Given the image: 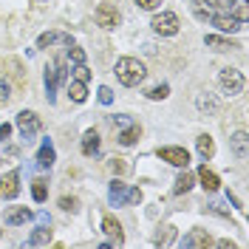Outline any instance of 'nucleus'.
<instances>
[{
  "label": "nucleus",
  "instance_id": "1",
  "mask_svg": "<svg viewBox=\"0 0 249 249\" xmlns=\"http://www.w3.org/2000/svg\"><path fill=\"white\" fill-rule=\"evenodd\" d=\"M144 77H147V71H144V65H142L136 57H119V60H116V79L122 82L124 88L142 85Z\"/></svg>",
  "mask_w": 249,
  "mask_h": 249
},
{
  "label": "nucleus",
  "instance_id": "2",
  "mask_svg": "<svg viewBox=\"0 0 249 249\" xmlns=\"http://www.w3.org/2000/svg\"><path fill=\"white\" fill-rule=\"evenodd\" d=\"M40 127H43V122H40V116L34 113V110H20L17 113V130H20V136L26 142H31L37 133H40Z\"/></svg>",
  "mask_w": 249,
  "mask_h": 249
},
{
  "label": "nucleus",
  "instance_id": "3",
  "mask_svg": "<svg viewBox=\"0 0 249 249\" xmlns=\"http://www.w3.org/2000/svg\"><path fill=\"white\" fill-rule=\"evenodd\" d=\"M150 26H153V31H156V34H161V37H176V34H178V29H181L178 17L173 15V12H161V15H153Z\"/></svg>",
  "mask_w": 249,
  "mask_h": 249
},
{
  "label": "nucleus",
  "instance_id": "4",
  "mask_svg": "<svg viewBox=\"0 0 249 249\" xmlns=\"http://www.w3.org/2000/svg\"><path fill=\"white\" fill-rule=\"evenodd\" d=\"M218 82H221V88L230 93V96H238V93L244 91V74L235 71V68H224L218 74Z\"/></svg>",
  "mask_w": 249,
  "mask_h": 249
},
{
  "label": "nucleus",
  "instance_id": "5",
  "mask_svg": "<svg viewBox=\"0 0 249 249\" xmlns=\"http://www.w3.org/2000/svg\"><path fill=\"white\" fill-rule=\"evenodd\" d=\"M96 26H102V29H116L119 26V12H116V6H110V3H99L96 6Z\"/></svg>",
  "mask_w": 249,
  "mask_h": 249
},
{
  "label": "nucleus",
  "instance_id": "6",
  "mask_svg": "<svg viewBox=\"0 0 249 249\" xmlns=\"http://www.w3.org/2000/svg\"><path fill=\"white\" fill-rule=\"evenodd\" d=\"M17 193H20V170H9L0 178V198L12 201V198H17Z\"/></svg>",
  "mask_w": 249,
  "mask_h": 249
},
{
  "label": "nucleus",
  "instance_id": "7",
  "mask_svg": "<svg viewBox=\"0 0 249 249\" xmlns=\"http://www.w3.org/2000/svg\"><path fill=\"white\" fill-rule=\"evenodd\" d=\"M156 153H159L161 161H167L173 167H187L190 164V153H187L184 147H159Z\"/></svg>",
  "mask_w": 249,
  "mask_h": 249
},
{
  "label": "nucleus",
  "instance_id": "8",
  "mask_svg": "<svg viewBox=\"0 0 249 249\" xmlns=\"http://www.w3.org/2000/svg\"><path fill=\"white\" fill-rule=\"evenodd\" d=\"M102 232L110 238V241H108L110 247H122V244H124L122 224H119V221H116L113 215H105V218H102Z\"/></svg>",
  "mask_w": 249,
  "mask_h": 249
},
{
  "label": "nucleus",
  "instance_id": "9",
  "mask_svg": "<svg viewBox=\"0 0 249 249\" xmlns=\"http://www.w3.org/2000/svg\"><path fill=\"white\" fill-rule=\"evenodd\" d=\"M62 60L54 62V68H48L46 71V93H48V102H54V96H57V85H60L62 79Z\"/></svg>",
  "mask_w": 249,
  "mask_h": 249
},
{
  "label": "nucleus",
  "instance_id": "10",
  "mask_svg": "<svg viewBox=\"0 0 249 249\" xmlns=\"http://www.w3.org/2000/svg\"><path fill=\"white\" fill-rule=\"evenodd\" d=\"M210 17H213V26L218 31H230V34L241 31V20H235L230 12H218V15H210Z\"/></svg>",
  "mask_w": 249,
  "mask_h": 249
},
{
  "label": "nucleus",
  "instance_id": "11",
  "mask_svg": "<svg viewBox=\"0 0 249 249\" xmlns=\"http://www.w3.org/2000/svg\"><path fill=\"white\" fill-rule=\"evenodd\" d=\"M71 46V34H65V31H46V34H40L37 37V48H48V46Z\"/></svg>",
  "mask_w": 249,
  "mask_h": 249
},
{
  "label": "nucleus",
  "instance_id": "12",
  "mask_svg": "<svg viewBox=\"0 0 249 249\" xmlns=\"http://www.w3.org/2000/svg\"><path fill=\"white\" fill-rule=\"evenodd\" d=\"M198 181H201V187L207 190V193H215L218 187H221V178H218V173H213L207 164H201L198 167Z\"/></svg>",
  "mask_w": 249,
  "mask_h": 249
},
{
  "label": "nucleus",
  "instance_id": "13",
  "mask_svg": "<svg viewBox=\"0 0 249 249\" xmlns=\"http://www.w3.org/2000/svg\"><path fill=\"white\" fill-rule=\"evenodd\" d=\"M3 221L9 227H20V224L31 221V210H26V207H12V210H6V218Z\"/></svg>",
  "mask_w": 249,
  "mask_h": 249
},
{
  "label": "nucleus",
  "instance_id": "14",
  "mask_svg": "<svg viewBox=\"0 0 249 249\" xmlns=\"http://www.w3.org/2000/svg\"><path fill=\"white\" fill-rule=\"evenodd\" d=\"M124 193H127V187H124L119 178H113L110 187H108V201L113 204V207H122L124 204Z\"/></svg>",
  "mask_w": 249,
  "mask_h": 249
},
{
  "label": "nucleus",
  "instance_id": "15",
  "mask_svg": "<svg viewBox=\"0 0 249 249\" xmlns=\"http://www.w3.org/2000/svg\"><path fill=\"white\" fill-rule=\"evenodd\" d=\"M26 244H29V247H46V244H51V230H48V224H40V227L31 232V238Z\"/></svg>",
  "mask_w": 249,
  "mask_h": 249
},
{
  "label": "nucleus",
  "instance_id": "16",
  "mask_svg": "<svg viewBox=\"0 0 249 249\" xmlns=\"http://www.w3.org/2000/svg\"><path fill=\"white\" fill-rule=\"evenodd\" d=\"M187 249L190 247H210L213 241H210V235H207V230H193L190 235H184V241H181Z\"/></svg>",
  "mask_w": 249,
  "mask_h": 249
},
{
  "label": "nucleus",
  "instance_id": "17",
  "mask_svg": "<svg viewBox=\"0 0 249 249\" xmlns=\"http://www.w3.org/2000/svg\"><path fill=\"white\" fill-rule=\"evenodd\" d=\"M54 159H57V153H54V144L46 139L43 144H40V150H37V164H40V167H51V164H54Z\"/></svg>",
  "mask_w": 249,
  "mask_h": 249
},
{
  "label": "nucleus",
  "instance_id": "18",
  "mask_svg": "<svg viewBox=\"0 0 249 249\" xmlns=\"http://www.w3.org/2000/svg\"><path fill=\"white\" fill-rule=\"evenodd\" d=\"M82 153L85 156L99 153V133L96 130H85V136H82Z\"/></svg>",
  "mask_w": 249,
  "mask_h": 249
},
{
  "label": "nucleus",
  "instance_id": "19",
  "mask_svg": "<svg viewBox=\"0 0 249 249\" xmlns=\"http://www.w3.org/2000/svg\"><path fill=\"white\" fill-rule=\"evenodd\" d=\"M68 96H71V102L82 105V102L88 99V88H85V82H79V79H71V85H68Z\"/></svg>",
  "mask_w": 249,
  "mask_h": 249
},
{
  "label": "nucleus",
  "instance_id": "20",
  "mask_svg": "<svg viewBox=\"0 0 249 249\" xmlns=\"http://www.w3.org/2000/svg\"><path fill=\"white\" fill-rule=\"evenodd\" d=\"M196 147H198L201 159H213V153H215V142H213V136H207V133H201L196 139Z\"/></svg>",
  "mask_w": 249,
  "mask_h": 249
},
{
  "label": "nucleus",
  "instance_id": "21",
  "mask_svg": "<svg viewBox=\"0 0 249 249\" xmlns=\"http://www.w3.org/2000/svg\"><path fill=\"white\" fill-rule=\"evenodd\" d=\"M204 43H207L210 48H215V51H230V48H238L232 40H224V37H218V34H207V37H204Z\"/></svg>",
  "mask_w": 249,
  "mask_h": 249
},
{
  "label": "nucleus",
  "instance_id": "22",
  "mask_svg": "<svg viewBox=\"0 0 249 249\" xmlns=\"http://www.w3.org/2000/svg\"><path fill=\"white\" fill-rule=\"evenodd\" d=\"M230 15H232L235 20H241V23H247L249 20V0H232Z\"/></svg>",
  "mask_w": 249,
  "mask_h": 249
},
{
  "label": "nucleus",
  "instance_id": "23",
  "mask_svg": "<svg viewBox=\"0 0 249 249\" xmlns=\"http://www.w3.org/2000/svg\"><path fill=\"white\" fill-rule=\"evenodd\" d=\"M142 136V127L139 124H127L122 130V136H119V144H124V147H130V144H136V139Z\"/></svg>",
  "mask_w": 249,
  "mask_h": 249
},
{
  "label": "nucleus",
  "instance_id": "24",
  "mask_svg": "<svg viewBox=\"0 0 249 249\" xmlns=\"http://www.w3.org/2000/svg\"><path fill=\"white\" fill-rule=\"evenodd\" d=\"M232 153L238 159H247V130H238L232 136Z\"/></svg>",
  "mask_w": 249,
  "mask_h": 249
},
{
  "label": "nucleus",
  "instance_id": "25",
  "mask_svg": "<svg viewBox=\"0 0 249 249\" xmlns=\"http://www.w3.org/2000/svg\"><path fill=\"white\" fill-rule=\"evenodd\" d=\"M193 184H196V176H193V173H181V176L176 178V187H173V190H176V196H181V193H190Z\"/></svg>",
  "mask_w": 249,
  "mask_h": 249
},
{
  "label": "nucleus",
  "instance_id": "26",
  "mask_svg": "<svg viewBox=\"0 0 249 249\" xmlns=\"http://www.w3.org/2000/svg\"><path fill=\"white\" fill-rule=\"evenodd\" d=\"M196 105H198V110H204V113H215L218 110V102L210 96V93H201V96L196 99Z\"/></svg>",
  "mask_w": 249,
  "mask_h": 249
},
{
  "label": "nucleus",
  "instance_id": "27",
  "mask_svg": "<svg viewBox=\"0 0 249 249\" xmlns=\"http://www.w3.org/2000/svg\"><path fill=\"white\" fill-rule=\"evenodd\" d=\"M31 196H34V201H37V204H43V201H46L48 187H46V181H43V178H37V181L31 184Z\"/></svg>",
  "mask_w": 249,
  "mask_h": 249
},
{
  "label": "nucleus",
  "instance_id": "28",
  "mask_svg": "<svg viewBox=\"0 0 249 249\" xmlns=\"http://www.w3.org/2000/svg\"><path fill=\"white\" fill-rule=\"evenodd\" d=\"M74 79H79V82H85V85H88V79H91V71H88V65H85V62L74 65Z\"/></svg>",
  "mask_w": 249,
  "mask_h": 249
},
{
  "label": "nucleus",
  "instance_id": "29",
  "mask_svg": "<svg viewBox=\"0 0 249 249\" xmlns=\"http://www.w3.org/2000/svg\"><path fill=\"white\" fill-rule=\"evenodd\" d=\"M167 93H170V85H156L147 91V99H167Z\"/></svg>",
  "mask_w": 249,
  "mask_h": 249
},
{
  "label": "nucleus",
  "instance_id": "30",
  "mask_svg": "<svg viewBox=\"0 0 249 249\" xmlns=\"http://www.w3.org/2000/svg\"><path fill=\"white\" fill-rule=\"evenodd\" d=\"M161 3H164V0H136V6H139V9H144V12H156Z\"/></svg>",
  "mask_w": 249,
  "mask_h": 249
},
{
  "label": "nucleus",
  "instance_id": "31",
  "mask_svg": "<svg viewBox=\"0 0 249 249\" xmlns=\"http://www.w3.org/2000/svg\"><path fill=\"white\" fill-rule=\"evenodd\" d=\"M9 99H12V88H9V82L0 79V105H9Z\"/></svg>",
  "mask_w": 249,
  "mask_h": 249
},
{
  "label": "nucleus",
  "instance_id": "32",
  "mask_svg": "<svg viewBox=\"0 0 249 249\" xmlns=\"http://www.w3.org/2000/svg\"><path fill=\"white\" fill-rule=\"evenodd\" d=\"M124 201H127V204H139L142 201V190H139V187L127 190V193H124Z\"/></svg>",
  "mask_w": 249,
  "mask_h": 249
},
{
  "label": "nucleus",
  "instance_id": "33",
  "mask_svg": "<svg viewBox=\"0 0 249 249\" xmlns=\"http://www.w3.org/2000/svg\"><path fill=\"white\" fill-rule=\"evenodd\" d=\"M99 102H102V105H110V102H113V91H110L108 85L99 88Z\"/></svg>",
  "mask_w": 249,
  "mask_h": 249
},
{
  "label": "nucleus",
  "instance_id": "34",
  "mask_svg": "<svg viewBox=\"0 0 249 249\" xmlns=\"http://www.w3.org/2000/svg\"><path fill=\"white\" fill-rule=\"evenodd\" d=\"M71 62H74V65L85 62V51H82V48H77V46H71Z\"/></svg>",
  "mask_w": 249,
  "mask_h": 249
},
{
  "label": "nucleus",
  "instance_id": "35",
  "mask_svg": "<svg viewBox=\"0 0 249 249\" xmlns=\"http://www.w3.org/2000/svg\"><path fill=\"white\" fill-rule=\"evenodd\" d=\"M60 207H62V210H68V213H74V210H77V201L65 196V198H60Z\"/></svg>",
  "mask_w": 249,
  "mask_h": 249
},
{
  "label": "nucleus",
  "instance_id": "36",
  "mask_svg": "<svg viewBox=\"0 0 249 249\" xmlns=\"http://www.w3.org/2000/svg\"><path fill=\"white\" fill-rule=\"evenodd\" d=\"M113 124H119V127H127V124H133V122H130V116L119 113V116H113Z\"/></svg>",
  "mask_w": 249,
  "mask_h": 249
},
{
  "label": "nucleus",
  "instance_id": "37",
  "mask_svg": "<svg viewBox=\"0 0 249 249\" xmlns=\"http://www.w3.org/2000/svg\"><path fill=\"white\" fill-rule=\"evenodd\" d=\"M110 170L113 173H124V161L122 159H113V161H110Z\"/></svg>",
  "mask_w": 249,
  "mask_h": 249
},
{
  "label": "nucleus",
  "instance_id": "38",
  "mask_svg": "<svg viewBox=\"0 0 249 249\" xmlns=\"http://www.w3.org/2000/svg\"><path fill=\"white\" fill-rule=\"evenodd\" d=\"M9 133H12V124H0V142L9 139Z\"/></svg>",
  "mask_w": 249,
  "mask_h": 249
},
{
  "label": "nucleus",
  "instance_id": "39",
  "mask_svg": "<svg viewBox=\"0 0 249 249\" xmlns=\"http://www.w3.org/2000/svg\"><path fill=\"white\" fill-rule=\"evenodd\" d=\"M37 218H40V224H48V227H51V218H48L46 213H40V215H37Z\"/></svg>",
  "mask_w": 249,
  "mask_h": 249
},
{
  "label": "nucleus",
  "instance_id": "40",
  "mask_svg": "<svg viewBox=\"0 0 249 249\" xmlns=\"http://www.w3.org/2000/svg\"><path fill=\"white\" fill-rule=\"evenodd\" d=\"M34 3H46V0H34Z\"/></svg>",
  "mask_w": 249,
  "mask_h": 249
},
{
  "label": "nucleus",
  "instance_id": "41",
  "mask_svg": "<svg viewBox=\"0 0 249 249\" xmlns=\"http://www.w3.org/2000/svg\"><path fill=\"white\" fill-rule=\"evenodd\" d=\"M0 235H3V232H0Z\"/></svg>",
  "mask_w": 249,
  "mask_h": 249
}]
</instances>
